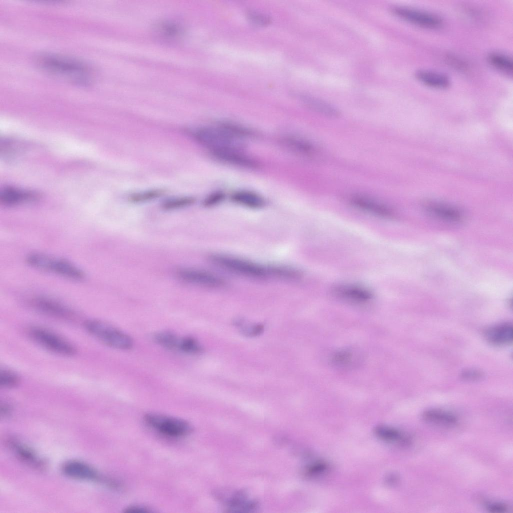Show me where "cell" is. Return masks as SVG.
<instances>
[{
	"label": "cell",
	"instance_id": "cell-1",
	"mask_svg": "<svg viewBox=\"0 0 513 513\" xmlns=\"http://www.w3.org/2000/svg\"><path fill=\"white\" fill-rule=\"evenodd\" d=\"M37 63L45 71L76 84L87 85L92 80V71L89 66L73 58L45 54L37 58Z\"/></svg>",
	"mask_w": 513,
	"mask_h": 513
},
{
	"label": "cell",
	"instance_id": "cell-2",
	"mask_svg": "<svg viewBox=\"0 0 513 513\" xmlns=\"http://www.w3.org/2000/svg\"><path fill=\"white\" fill-rule=\"evenodd\" d=\"M84 327L89 334L110 347L126 350L133 345V340L129 336L102 321L87 320L84 323Z\"/></svg>",
	"mask_w": 513,
	"mask_h": 513
},
{
	"label": "cell",
	"instance_id": "cell-3",
	"mask_svg": "<svg viewBox=\"0 0 513 513\" xmlns=\"http://www.w3.org/2000/svg\"><path fill=\"white\" fill-rule=\"evenodd\" d=\"M193 136L198 142L207 148L210 152L227 149L241 150L243 146L241 139L221 126L198 128L194 131Z\"/></svg>",
	"mask_w": 513,
	"mask_h": 513
},
{
	"label": "cell",
	"instance_id": "cell-4",
	"mask_svg": "<svg viewBox=\"0 0 513 513\" xmlns=\"http://www.w3.org/2000/svg\"><path fill=\"white\" fill-rule=\"evenodd\" d=\"M210 261L216 266L235 274L253 279L271 275L270 267H264L243 259L222 254H213Z\"/></svg>",
	"mask_w": 513,
	"mask_h": 513
},
{
	"label": "cell",
	"instance_id": "cell-5",
	"mask_svg": "<svg viewBox=\"0 0 513 513\" xmlns=\"http://www.w3.org/2000/svg\"><path fill=\"white\" fill-rule=\"evenodd\" d=\"M26 262L32 267L52 272L67 279L81 280L85 277V274L81 269L64 259L33 253L27 256Z\"/></svg>",
	"mask_w": 513,
	"mask_h": 513
},
{
	"label": "cell",
	"instance_id": "cell-6",
	"mask_svg": "<svg viewBox=\"0 0 513 513\" xmlns=\"http://www.w3.org/2000/svg\"><path fill=\"white\" fill-rule=\"evenodd\" d=\"M29 334L41 346L55 354L72 356L76 353L77 349L73 344L48 329L39 327H32L29 330Z\"/></svg>",
	"mask_w": 513,
	"mask_h": 513
},
{
	"label": "cell",
	"instance_id": "cell-7",
	"mask_svg": "<svg viewBox=\"0 0 513 513\" xmlns=\"http://www.w3.org/2000/svg\"><path fill=\"white\" fill-rule=\"evenodd\" d=\"M144 420L149 426L157 431L172 437L185 436L192 430V427L188 422L174 417L150 413L144 416Z\"/></svg>",
	"mask_w": 513,
	"mask_h": 513
},
{
	"label": "cell",
	"instance_id": "cell-8",
	"mask_svg": "<svg viewBox=\"0 0 513 513\" xmlns=\"http://www.w3.org/2000/svg\"><path fill=\"white\" fill-rule=\"evenodd\" d=\"M176 277L181 281L200 287L215 288L224 283L219 276L207 271L197 269L181 268L176 271Z\"/></svg>",
	"mask_w": 513,
	"mask_h": 513
},
{
	"label": "cell",
	"instance_id": "cell-9",
	"mask_svg": "<svg viewBox=\"0 0 513 513\" xmlns=\"http://www.w3.org/2000/svg\"><path fill=\"white\" fill-rule=\"evenodd\" d=\"M395 14L403 19L419 27L434 29L442 24V20L437 15L424 11L408 7H397Z\"/></svg>",
	"mask_w": 513,
	"mask_h": 513
},
{
	"label": "cell",
	"instance_id": "cell-10",
	"mask_svg": "<svg viewBox=\"0 0 513 513\" xmlns=\"http://www.w3.org/2000/svg\"><path fill=\"white\" fill-rule=\"evenodd\" d=\"M333 293L337 297L355 304H365L371 301L372 293L363 287L342 284L336 286L332 289Z\"/></svg>",
	"mask_w": 513,
	"mask_h": 513
},
{
	"label": "cell",
	"instance_id": "cell-11",
	"mask_svg": "<svg viewBox=\"0 0 513 513\" xmlns=\"http://www.w3.org/2000/svg\"><path fill=\"white\" fill-rule=\"evenodd\" d=\"M62 471L65 475L73 479L96 481L103 480L95 469L79 461L66 462L62 467Z\"/></svg>",
	"mask_w": 513,
	"mask_h": 513
},
{
	"label": "cell",
	"instance_id": "cell-12",
	"mask_svg": "<svg viewBox=\"0 0 513 513\" xmlns=\"http://www.w3.org/2000/svg\"><path fill=\"white\" fill-rule=\"evenodd\" d=\"M350 202L355 207L378 216L390 218L393 215L387 206L367 196L355 195L350 198Z\"/></svg>",
	"mask_w": 513,
	"mask_h": 513
},
{
	"label": "cell",
	"instance_id": "cell-13",
	"mask_svg": "<svg viewBox=\"0 0 513 513\" xmlns=\"http://www.w3.org/2000/svg\"><path fill=\"white\" fill-rule=\"evenodd\" d=\"M32 303L38 311L56 318L68 319L74 315L70 308L51 299L39 297L35 299Z\"/></svg>",
	"mask_w": 513,
	"mask_h": 513
},
{
	"label": "cell",
	"instance_id": "cell-14",
	"mask_svg": "<svg viewBox=\"0 0 513 513\" xmlns=\"http://www.w3.org/2000/svg\"><path fill=\"white\" fill-rule=\"evenodd\" d=\"M241 150L227 149L211 152L217 159L231 165L248 168L258 166V163L251 158L242 154Z\"/></svg>",
	"mask_w": 513,
	"mask_h": 513
},
{
	"label": "cell",
	"instance_id": "cell-15",
	"mask_svg": "<svg viewBox=\"0 0 513 513\" xmlns=\"http://www.w3.org/2000/svg\"><path fill=\"white\" fill-rule=\"evenodd\" d=\"M512 331L511 324L503 323L488 328L484 335L488 342L495 345H504L512 342Z\"/></svg>",
	"mask_w": 513,
	"mask_h": 513
},
{
	"label": "cell",
	"instance_id": "cell-16",
	"mask_svg": "<svg viewBox=\"0 0 513 513\" xmlns=\"http://www.w3.org/2000/svg\"><path fill=\"white\" fill-rule=\"evenodd\" d=\"M37 197V194L33 192L11 187L5 188L0 193L1 202L7 206H13L30 202L35 200Z\"/></svg>",
	"mask_w": 513,
	"mask_h": 513
},
{
	"label": "cell",
	"instance_id": "cell-17",
	"mask_svg": "<svg viewBox=\"0 0 513 513\" xmlns=\"http://www.w3.org/2000/svg\"><path fill=\"white\" fill-rule=\"evenodd\" d=\"M9 445L21 460L36 468H43L44 462L31 448L13 440L10 441Z\"/></svg>",
	"mask_w": 513,
	"mask_h": 513
},
{
	"label": "cell",
	"instance_id": "cell-18",
	"mask_svg": "<svg viewBox=\"0 0 513 513\" xmlns=\"http://www.w3.org/2000/svg\"><path fill=\"white\" fill-rule=\"evenodd\" d=\"M415 76L423 84L435 88H446L450 84L449 78L439 72L421 70L416 73Z\"/></svg>",
	"mask_w": 513,
	"mask_h": 513
},
{
	"label": "cell",
	"instance_id": "cell-19",
	"mask_svg": "<svg viewBox=\"0 0 513 513\" xmlns=\"http://www.w3.org/2000/svg\"><path fill=\"white\" fill-rule=\"evenodd\" d=\"M422 417L425 421L440 426H452L457 422L454 415L439 409L428 410L423 413Z\"/></svg>",
	"mask_w": 513,
	"mask_h": 513
},
{
	"label": "cell",
	"instance_id": "cell-20",
	"mask_svg": "<svg viewBox=\"0 0 513 513\" xmlns=\"http://www.w3.org/2000/svg\"><path fill=\"white\" fill-rule=\"evenodd\" d=\"M232 200L241 205L251 208H259L264 205V199L259 194L249 191H239L232 196Z\"/></svg>",
	"mask_w": 513,
	"mask_h": 513
},
{
	"label": "cell",
	"instance_id": "cell-21",
	"mask_svg": "<svg viewBox=\"0 0 513 513\" xmlns=\"http://www.w3.org/2000/svg\"><path fill=\"white\" fill-rule=\"evenodd\" d=\"M487 61L498 70L508 75L512 74L513 63L509 56L500 53H492L488 56Z\"/></svg>",
	"mask_w": 513,
	"mask_h": 513
},
{
	"label": "cell",
	"instance_id": "cell-22",
	"mask_svg": "<svg viewBox=\"0 0 513 513\" xmlns=\"http://www.w3.org/2000/svg\"><path fill=\"white\" fill-rule=\"evenodd\" d=\"M153 339L160 346L171 350H178L180 339L174 333L162 331L156 333Z\"/></svg>",
	"mask_w": 513,
	"mask_h": 513
},
{
	"label": "cell",
	"instance_id": "cell-23",
	"mask_svg": "<svg viewBox=\"0 0 513 513\" xmlns=\"http://www.w3.org/2000/svg\"><path fill=\"white\" fill-rule=\"evenodd\" d=\"M375 434L381 439L389 442H404L405 436L398 430L385 426H378L375 429Z\"/></svg>",
	"mask_w": 513,
	"mask_h": 513
},
{
	"label": "cell",
	"instance_id": "cell-24",
	"mask_svg": "<svg viewBox=\"0 0 513 513\" xmlns=\"http://www.w3.org/2000/svg\"><path fill=\"white\" fill-rule=\"evenodd\" d=\"M356 353L349 349H344L336 352L332 357V362L336 366L342 367L352 366L357 359Z\"/></svg>",
	"mask_w": 513,
	"mask_h": 513
},
{
	"label": "cell",
	"instance_id": "cell-25",
	"mask_svg": "<svg viewBox=\"0 0 513 513\" xmlns=\"http://www.w3.org/2000/svg\"><path fill=\"white\" fill-rule=\"evenodd\" d=\"M195 201V199L192 196L174 197L164 201L161 207L165 210H174L189 206Z\"/></svg>",
	"mask_w": 513,
	"mask_h": 513
},
{
	"label": "cell",
	"instance_id": "cell-26",
	"mask_svg": "<svg viewBox=\"0 0 513 513\" xmlns=\"http://www.w3.org/2000/svg\"><path fill=\"white\" fill-rule=\"evenodd\" d=\"M305 100L311 108L326 116L337 117L340 115L337 110L321 100L311 98H306Z\"/></svg>",
	"mask_w": 513,
	"mask_h": 513
},
{
	"label": "cell",
	"instance_id": "cell-27",
	"mask_svg": "<svg viewBox=\"0 0 513 513\" xmlns=\"http://www.w3.org/2000/svg\"><path fill=\"white\" fill-rule=\"evenodd\" d=\"M284 143L291 149L304 154H309L313 152L314 148L309 142L296 137L287 138Z\"/></svg>",
	"mask_w": 513,
	"mask_h": 513
},
{
	"label": "cell",
	"instance_id": "cell-28",
	"mask_svg": "<svg viewBox=\"0 0 513 513\" xmlns=\"http://www.w3.org/2000/svg\"><path fill=\"white\" fill-rule=\"evenodd\" d=\"M20 382V377L16 372L8 369H1V387L5 389H12L17 387Z\"/></svg>",
	"mask_w": 513,
	"mask_h": 513
},
{
	"label": "cell",
	"instance_id": "cell-29",
	"mask_svg": "<svg viewBox=\"0 0 513 513\" xmlns=\"http://www.w3.org/2000/svg\"><path fill=\"white\" fill-rule=\"evenodd\" d=\"M430 210L435 215L447 220L458 221L461 216L460 213L456 209L441 205H432Z\"/></svg>",
	"mask_w": 513,
	"mask_h": 513
},
{
	"label": "cell",
	"instance_id": "cell-30",
	"mask_svg": "<svg viewBox=\"0 0 513 513\" xmlns=\"http://www.w3.org/2000/svg\"><path fill=\"white\" fill-rule=\"evenodd\" d=\"M164 190L160 189H151L133 193L130 195L129 200L133 203H142L160 197Z\"/></svg>",
	"mask_w": 513,
	"mask_h": 513
},
{
	"label": "cell",
	"instance_id": "cell-31",
	"mask_svg": "<svg viewBox=\"0 0 513 513\" xmlns=\"http://www.w3.org/2000/svg\"><path fill=\"white\" fill-rule=\"evenodd\" d=\"M178 350L187 354H197L202 351L203 348L195 339L185 337L180 339Z\"/></svg>",
	"mask_w": 513,
	"mask_h": 513
},
{
	"label": "cell",
	"instance_id": "cell-32",
	"mask_svg": "<svg viewBox=\"0 0 513 513\" xmlns=\"http://www.w3.org/2000/svg\"><path fill=\"white\" fill-rule=\"evenodd\" d=\"M234 323L235 326L239 329L241 333L247 336H257L264 331V326L260 324H248L245 321L241 320L235 321Z\"/></svg>",
	"mask_w": 513,
	"mask_h": 513
},
{
	"label": "cell",
	"instance_id": "cell-33",
	"mask_svg": "<svg viewBox=\"0 0 513 513\" xmlns=\"http://www.w3.org/2000/svg\"><path fill=\"white\" fill-rule=\"evenodd\" d=\"M223 198L224 194L222 192H215L208 195L204 199L202 205L205 207H210L221 202Z\"/></svg>",
	"mask_w": 513,
	"mask_h": 513
},
{
	"label": "cell",
	"instance_id": "cell-34",
	"mask_svg": "<svg viewBox=\"0 0 513 513\" xmlns=\"http://www.w3.org/2000/svg\"><path fill=\"white\" fill-rule=\"evenodd\" d=\"M461 377L467 380H477L483 376L482 373L479 370L470 369L463 371L461 374Z\"/></svg>",
	"mask_w": 513,
	"mask_h": 513
},
{
	"label": "cell",
	"instance_id": "cell-35",
	"mask_svg": "<svg viewBox=\"0 0 513 513\" xmlns=\"http://www.w3.org/2000/svg\"><path fill=\"white\" fill-rule=\"evenodd\" d=\"M486 508L489 511L496 513L505 512L508 509L507 505L500 502L489 503L487 505Z\"/></svg>",
	"mask_w": 513,
	"mask_h": 513
},
{
	"label": "cell",
	"instance_id": "cell-36",
	"mask_svg": "<svg viewBox=\"0 0 513 513\" xmlns=\"http://www.w3.org/2000/svg\"><path fill=\"white\" fill-rule=\"evenodd\" d=\"M327 468V465L324 462H318L314 464L310 467L309 473L310 474H318L323 472Z\"/></svg>",
	"mask_w": 513,
	"mask_h": 513
},
{
	"label": "cell",
	"instance_id": "cell-37",
	"mask_svg": "<svg viewBox=\"0 0 513 513\" xmlns=\"http://www.w3.org/2000/svg\"><path fill=\"white\" fill-rule=\"evenodd\" d=\"M125 512L127 513H147L151 510L147 507L140 505H132L125 509Z\"/></svg>",
	"mask_w": 513,
	"mask_h": 513
},
{
	"label": "cell",
	"instance_id": "cell-38",
	"mask_svg": "<svg viewBox=\"0 0 513 513\" xmlns=\"http://www.w3.org/2000/svg\"><path fill=\"white\" fill-rule=\"evenodd\" d=\"M250 17L252 18V20L260 24H266L269 21L267 18L262 16L261 15H258L255 14H252L250 15Z\"/></svg>",
	"mask_w": 513,
	"mask_h": 513
},
{
	"label": "cell",
	"instance_id": "cell-39",
	"mask_svg": "<svg viewBox=\"0 0 513 513\" xmlns=\"http://www.w3.org/2000/svg\"><path fill=\"white\" fill-rule=\"evenodd\" d=\"M1 413L4 414V415L8 414L11 411V407L9 405L4 404L1 405Z\"/></svg>",
	"mask_w": 513,
	"mask_h": 513
}]
</instances>
